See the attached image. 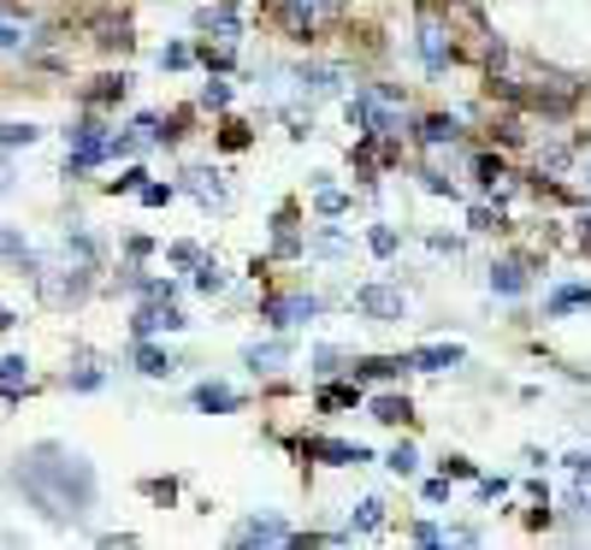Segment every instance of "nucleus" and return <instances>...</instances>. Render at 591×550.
I'll return each mask as SVG.
<instances>
[{
  "mask_svg": "<svg viewBox=\"0 0 591 550\" xmlns=\"http://www.w3.org/2000/svg\"><path fill=\"white\" fill-rule=\"evenodd\" d=\"M474 178L485 184V190H497V184H502V166L491 160V154H485V160H474Z\"/></svg>",
  "mask_w": 591,
  "mask_h": 550,
  "instance_id": "23",
  "label": "nucleus"
},
{
  "mask_svg": "<svg viewBox=\"0 0 591 550\" xmlns=\"http://www.w3.org/2000/svg\"><path fill=\"white\" fill-rule=\"evenodd\" d=\"M196 290H207V297L225 290V272H219V267H201V272H196Z\"/></svg>",
  "mask_w": 591,
  "mask_h": 550,
  "instance_id": "30",
  "label": "nucleus"
},
{
  "mask_svg": "<svg viewBox=\"0 0 591 550\" xmlns=\"http://www.w3.org/2000/svg\"><path fill=\"white\" fill-rule=\"evenodd\" d=\"M72 160H65V172H90L95 160H107V136H101V125H95V118H83V125L72 131Z\"/></svg>",
  "mask_w": 591,
  "mask_h": 550,
  "instance_id": "3",
  "label": "nucleus"
},
{
  "mask_svg": "<svg viewBox=\"0 0 591 550\" xmlns=\"http://www.w3.org/2000/svg\"><path fill=\"white\" fill-rule=\"evenodd\" d=\"M249 361V373H272L278 361H290V343H255V350H242Z\"/></svg>",
  "mask_w": 591,
  "mask_h": 550,
  "instance_id": "13",
  "label": "nucleus"
},
{
  "mask_svg": "<svg viewBox=\"0 0 591 550\" xmlns=\"http://www.w3.org/2000/svg\"><path fill=\"white\" fill-rule=\"evenodd\" d=\"M237 403H242V397H237L231 385H201V391H196V408H207V415H231Z\"/></svg>",
  "mask_w": 591,
  "mask_h": 550,
  "instance_id": "12",
  "label": "nucleus"
},
{
  "mask_svg": "<svg viewBox=\"0 0 591 550\" xmlns=\"http://www.w3.org/2000/svg\"><path fill=\"white\" fill-rule=\"evenodd\" d=\"M7 48H24V24H12L7 12H0V54H7Z\"/></svg>",
  "mask_w": 591,
  "mask_h": 550,
  "instance_id": "24",
  "label": "nucleus"
},
{
  "mask_svg": "<svg viewBox=\"0 0 591 550\" xmlns=\"http://www.w3.org/2000/svg\"><path fill=\"white\" fill-rule=\"evenodd\" d=\"M284 539H290V527L272 521V515H267V521H249L237 532V544H284Z\"/></svg>",
  "mask_w": 591,
  "mask_h": 550,
  "instance_id": "9",
  "label": "nucleus"
},
{
  "mask_svg": "<svg viewBox=\"0 0 591 550\" xmlns=\"http://www.w3.org/2000/svg\"><path fill=\"white\" fill-rule=\"evenodd\" d=\"M585 302H591V284H568L550 297V314H568V308H585Z\"/></svg>",
  "mask_w": 591,
  "mask_h": 550,
  "instance_id": "19",
  "label": "nucleus"
},
{
  "mask_svg": "<svg viewBox=\"0 0 591 550\" xmlns=\"http://www.w3.org/2000/svg\"><path fill=\"white\" fill-rule=\"evenodd\" d=\"M201 101H207V107H225V101H231V90H225V83H207Z\"/></svg>",
  "mask_w": 591,
  "mask_h": 550,
  "instance_id": "34",
  "label": "nucleus"
},
{
  "mask_svg": "<svg viewBox=\"0 0 591 550\" xmlns=\"http://www.w3.org/2000/svg\"><path fill=\"white\" fill-rule=\"evenodd\" d=\"M24 380H30V361H24V355H7V361H0V397H19Z\"/></svg>",
  "mask_w": 591,
  "mask_h": 550,
  "instance_id": "14",
  "label": "nucleus"
},
{
  "mask_svg": "<svg viewBox=\"0 0 591 550\" xmlns=\"http://www.w3.org/2000/svg\"><path fill=\"white\" fill-rule=\"evenodd\" d=\"M37 284H42V302L48 308H65V302H77L83 290H90V267H54V272H37Z\"/></svg>",
  "mask_w": 591,
  "mask_h": 550,
  "instance_id": "2",
  "label": "nucleus"
},
{
  "mask_svg": "<svg viewBox=\"0 0 591 550\" xmlns=\"http://www.w3.org/2000/svg\"><path fill=\"white\" fill-rule=\"evenodd\" d=\"M12 325H19V314H12V308H0V338H7Z\"/></svg>",
  "mask_w": 591,
  "mask_h": 550,
  "instance_id": "35",
  "label": "nucleus"
},
{
  "mask_svg": "<svg viewBox=\"0 0 591 550\" xmlns=\"http://www.w3.org/2000/svg\"><path fill=\"white\" fill-rule=\"evenodd\" d=\"M302 450H308V456H325V461H367L361 444H332V438H308Z\"/></svg>",
  "mask_w": 591,
  "mask_h": 550,
  "instance_id": "11",
  "label": "nucleus"
},
{
  "mask_svg": "<svg viewBox=\"0 0 591 550\" xmlns=\"http://www.w3.org/2000/svg\"><path fill=\"white\" fill-rule=\"evenodd\" d=\"M136 338H154V332H184V314L178 308H143V314L131 320Z\"/></svg>",
  "mask_w": 591,
  "mask_h": 550,
  "instance_id": "7",
  "label": "nucleus"
},
{
  "mask_svg": "<svg viewBox=\"0 0 591 550\" xmlns=\"http://www.w3.org/2000/svg\"><path fill=\"white\" fill-rule=\"evenodd\" d=\"M391 468H396V474H414V468H421V456H414L408 444H396V450H391Z\"/></svg>",
  "mask_w": 591,
  "mask_h": 550,
  "instance_id": "27",
  "label": "nucleus"
},
{
  "mask_svg": "<svg viewBox=\"0 0 591 550\" xmlns=\"http://www.w3.org/2000/svg\"><path fill=\"white\" fill-rule=\"evenodd\" d=\"M491 290H502V297L527 290V272H520V261H502V267H491Z\"/></svg>",
  "mask_w": 591,
  "mask_h": 550,
  "instance_id": "16",
  "label": "nucleus"
},
{
  "mask_svg": "<svg viewBox=\"0 0 591 550\" xmlns=\"http://www.w3.org/2000/svg\"><path fill=\"white\" fill-rule=\"evenodd\" d=\"M189 178H196V196H201V201H225V190L214 184V172H189Z\"/></svg>",
  "mask_w": 591,
  "mask_h": 550,
  "instance_id": "25",
  "label": "nucleus"
},
{
  "mask_svg": "<svg viewBox=\"0 0 591 550\" xmlns=\"http://www.w3.org/2000/svg\"><path fill=\"white\" fill-rule=\"evenodd\" d=\"M143 201H148V208H166V201H172V184H143Z\"/></svg>",
  "mask_w": 591,
  "mask_h": 550,
  "instance_id": "31",
  "label": "nucleus"
},
{
  "mask_svg": "<svg viewBox=\"0 0 591 550\" xmlns=\"http://www.w3.org/2000/svg\"><path fill=\"white\" fill-rule=\"evenodd\" d=\"M456 136H462V125H456V118H426L421 143H426V148H444V143H456Z\"/></svg>",
  "mask_w": 591,
  "mask_h": 550,
  "instance_id": "17",
  "label": "nucleus"
},
{
  "mask_svg": "<svg viewBox=\"0 0 591 550\" xmlns=\"http://www.w3.org/2000/svg\"><path fill=\"white\" fill-rule=\"evenodd\" d=\"M0 255H7V261H19L24 272H37V255H30V243H24V237H19V231H12V226H7V231H0Z\"/></svg>",
  "mask_w": 591,
  "mask_h": 550,
  "instance_id": "15",
  "label": "nucleus"
},
{
  "mask_svg": "<svg viewBox=\"0 0 591 550\" xmlns=\"http://www.w3.org/2000/svg\"><path fill=\"white\" fill-rule=\"evenodd\" d=\"M367 243H373V255H396V231H391V226H373Z\"/></svg>",
  "mask_w": 591,
  "mask_h": 550,
  "instance_id": "26",
  "label": "nucleus"
},
{
  "mask_svg": "<svg viewBox=\"0 0 591 550\" xmlns=\"http://www.w3.org/2000/svg\"><path fill=\"white\" fill-rule=\"evenodd\" d=\"M113 95H125V77H95V90H90V107H101V101H113Z\"/></svg>",
  "mask_w": 591,
  "mask_h": 550,
  "instance_id": "22",
  "label": "nucleus"
},
{
  "mask_svg": "<svg viewBox=\"0 0 591 550\" xmlns=\"http://www.w3.org/2000/svg\"><path fill=\"white\" fill-rule=\"evenodd\" d=\"M160 65H166V72H184V65H189V48H184V42H172L166 54H160Z\"/></svg>",
  "mask_w": 591,
  "mask_h": 550,
  "instance_id": "28",
  "label": "nucleus"
},
{
  "mask_svg": "<svg viewBox=\"0 0 591 550\" xmlns=\"http://www.w3.org/2000/svg\"><path fill=\"white\" fill-rule=\"evenodd\" d=\"M65 385H72V391H95L101 373H95V367H77V373H65Z\"/></svg>",
  "mask_w": 591,
  "mask_h": 550,
  "instance_id": "29",
  "label": "nucleus"
},
{
  "mask_svg": "<svg viewBox=\"0 0 591 550\" xmlns=\"http://www.w3.org/2000/svg\"><path fill=\"white\" fill-rule=\"evenodd\" d=\"M343 208H350V196H343V190H320V214H343Z\"/></svg>",
  "mask_w": 591,
  "mask_h": 550,
  "instance_id": "32",
  "label": "nucleus"
},
{
  "mask_svg": "<svg viewBox=\"0 0 591 550\" xmlns=\"http://www.w3.org/2000/svg\"><path fill=\"white\" fill-rule=\"evenodd\" d=\"M314 314H320L314 297H272L267 302V320L272 325H302V320H314Z\"/></svg>",
  "mask_w": 591,
  "mask_h": 550,
  "instance_id": "6",
  "label": "nucleus"
},
{
  "mask_svg": "<svg viewBox=\"0 0 591 550\" xmlns=\"http://www.w3.org/2000/svg\"><path fill=\"white\" fill-rule=\"evenodd\" d=\"M37 136H42L37 125H0V148H19V143L30 148V143H37Z\"/></svg>",
  "mask_w": 591,
  "mask_h": 550,
  "instance_id": "20",
  "label": "nucleus"
},
{
  "mask_svg": "<svg viewBox=\"0 0 591 550\" xmlns=\"http://www.w3.org/2000/svg\"><path fill=\"white\" fill-rule=\"evenodd\" d=\"M355 308H367L373 320H403V297H396V290H385V284H361L355 290Z\"/></svg>",
  "mask_w": 591,
  "mask_h": 550,
  "instance_id": "4",
  "label": "nucleus"
},
{
  "mask_svg": "<svg viewBox=\"0 0 591 550\" xmlns=\"http://www.w3.org/2000/svg\"><path fill=\"white\" fill-rule=\"evenodd\" d=\"M12 486H19L30 504L48 515V521H77V515L95 504V474H90V461L72 456V450H60V444H37L30 456H19Z\"/></svg>",
  "mask_w": 591,
  "mask_h": 550,
  "instance_id": "1",
  "label": "nucleus"
},
{
  "mask_svg": "<svg viewBox=\"0 0 591 550\" xmlns=\"http://www.w3.org/2000/svg\"><path fill=\"white\" fill-rule=\"evenodd\" d=\"M379 521H385V504H379V497H367V504H361V515L350 521V532H355V527H361V532H373Z\"/></svg>",
  "mask_w": 591,
  "mask_h": 550,
  "instance_id": "21",
  "label": "nucleus"
},
{
  "mask_svg": "<svg viewBox=\"0 0 591 550\" xmlns=\"http://www.w3.org/2000/svg\"><path fill=\"white\" fill-rule=\"evenodd\" d=\"M414 408H408V397H373V421H385V426H396V421H408Z\"/></svg>",
  "mask_w": 591,
  "mask_h": 550,
  "instance_id": "18",
  "label": "nucleus"
},
{
  "mask_svg": "<svg viewBox=\"0 0 591 550\" xmlns=\"http://www.w3.org/2000/svg\"><path fill=\"white\" fill-rule=\"evenodd\" d=\"M462 361V350L456 343H426V350H414L408 355V367H426V373H438V367H456Z\"/></svg>",
  "mask_w": 591,
  "mask_h": 550,
  "instance_id": "8",
  "label": "nucleus"
},
{
  "mask_svg": "<svg viewBox=\"0 0 591 550\" xmlns=\"http://www.w3.org/2000/svg\"><path fill=\"white\" fill-rule=\"evenodd\" d=\"M131 355H136V367H143L148 380H166V373H172V355H166V350H154L148 338H136V350H131Z\"/></svg>",
  "mask_w": 591,
  "mask_h": 550,
  "instance_id": "10",
  "label": "nucleus"
},
{
  "mask_svg": "<svg viewBox=\"0 0 591 550\" xmlns=\"http://www.w3.org/2000/svg\"><path fill=\"white\" fill-rule=\"evenodd\" d=\"M421 54H426L432 72H444V65L456 60V48H449V37H444V24H438V19H421Z\"/></svg>",
  "mask_w": 591,
  "mask_h": 550,
  "instance_id": "5",
  "label": "nucleus"
},
{
  "mask_svg": "<svg viewBox=\"0 0 591 550\" xmlns=\"http://www.w3.org/2000/svg\"><path fill=\"white\" fill-rule=\"evenodd\" d=\"M143 178H148V172H143V166H131L125 178H113V190H143Z\"/></svg>",
  "mask_w": 591,
  "mask_h": 550,
  "instance_id": "33",
  "label": "nucleus"
}]
</instances>
